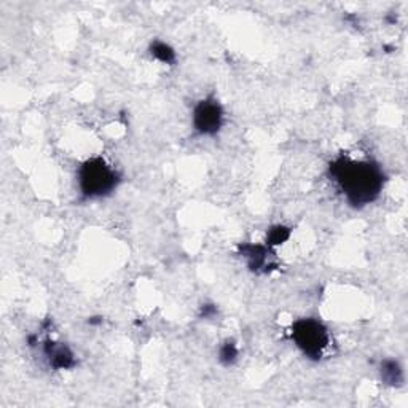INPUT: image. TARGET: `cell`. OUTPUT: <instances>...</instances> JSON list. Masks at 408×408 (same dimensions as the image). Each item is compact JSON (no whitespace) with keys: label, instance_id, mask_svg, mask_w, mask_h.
I'll use <instances>...</instances> for the list:
<instances>
[{"label":"cell","instance_id":"cell-12","mask_svg":"<svg viewBox=\"0 0 408 408\" xmlns=\"http://www.w3.org/2000/svg\"><path fill=\"white\" fill-rule=\"evenodd\" d=\"M88 322H89V324H101L102 319H101V317H92V319H89Z\"/></svg>","mask_w":408,"mask_h":408},{"label":"cell","instance_id":"cell-1","mask_svg":"<svg viewBox=\"0 0 408 408\" xmlns=\"http://www.w3.org/2000/svg\"><path fill=\"white\" fill-rule=\"evenodd\" d=\"M329 174L353 207H364L373 203L383 192L386 182L381 166L370 160L340 157L330 163Z\"/></svg>","mask_w":408,"mask_h":408},{"label":"cell","instance_id":"cell-2","mask_svg":"<svg viewBox=\"0 0 408 408\" xmlns=\"http://www.w3.org/2000/svg\"><path fill=\"white\" fill-rule=\"evenodd\" d=\"M79 189L85 199L109 197L120 185V174L102 157H93L83 161L77 172Z\"/></svg>","mask_w":408,"mask_h":408},{"label":"cell","instance_id":"cell-3","mask_svg":"<svg viewBox=\"0 0 408 408\" xmlns=\"http://www.w3.org/2000/svg\"><path fill=\"white\" fill-rule=\"evenodd\" d=\"M292 340L305 358L321 360L330 345V333L326 324L316 317H303L292 324Z\"/></svg>","mask_w":408,"mask_h":408},{"label":"cell","instance_id":"cell-10","mask_svg":"<svg viewBox=\"0 0 408 408\" xmlns=\"http://www.w3.org/2000/svg\"><path fill=\"white\" fill-rule=\"evenodd\" d=\"M290 228L286 225H275L267 231V246L268 248H275V246H281L290 238Z\"/></svg>","mask_w":408,"mask_h":408},{"label":"cell","instance_id":"cell-7","mask_svg":"<svg viewBox=\"0 0 408 408\" xmlns=\"http://www.w3.org/2000/svg\"><path fill=\"white\" fill-rule=\"evenodd\" d=\"M380 373H381V380H383L386 385L394 386V387H399L404 385V370L397 360L385 359L383 362H381Z\"/></svg>","mask_w":408,"mask_h":408},{"label":"cell","instance_id":"cell-9","mask_svg":"<svg viewBox=\"0 0 408 408\" xmlns=\"http://www.w3.org/2000/svg\"><path fill=\"white\" fill-rule=\"evenodd\" d=\"M238 354H239V349H238L235 341H233V340L224 341L222 345H220V348H219V360H220V364L225 365V367L233 365L238 360Z\"/></svg>","mask_w":408,"mask_h":408},{"label":"cell","instance_id":"cell-4","mask_svg":"<svg viewBox=\"0 0 408 408\" xmlns=\"http://www.w3.org/2000/svg\"><path fill=\"white\" fill-rule=\"evenodd\" d=\"M224 107L214 96L199 101L193 109L192 121L195 131L202 136H216L224 126Z\"/></svg>","mask_w":408,"mask_h":408},{"label":"cell","instance_id":"cell-8","mask_svg":"<svg viewBox=\"0 0 408 408\" xmlns=\"http://www.w3.org/2000/svg\"><path fill=\"white\" fill-rule=\"evenodd\" d=\"M150 55L163 64H174L177 60V55L171 45H167L161 40H155L150 43Z\"/></svg>","mask_w":408,"mask_h":408},{"label":"cell","instance_id":"cell-6","mask_svg":"<svg viewBox=\"0 0 408 408\" xmlns=\"http://www.w3.org/2000/svg\"><path fill=\"white\" fill-rule=\"evenodd\" d=\"M43 354L45 358H47L48 364L53 367L55 370H70V368L77 365V359L72 349L67 345H62V343L47 340L43 345Z\"/></svg>","mask_w":408,"mask_h":408},{"label":"cell","instance_id":"cell-11","mask_svg":"<svg viewBox=\"0 0 408 408\" xmlns=\"http://www.w3.org/2000/svg\"><path fill=\"white\" fill-rule=\"evenodd\" d=\"M214 314H217V308L214 305H203L202 308V316H204L206 319L207 317H212Z\"/></svg>","mask_w":408,"mask_h":408},{"label":"cell","instance_id":"cell-5","mask_svg":"<svg viewBox=\"0 0 408 408\" xmlns=\"http://www.w3.org/2000/svg\"><path fill=\"white\" fill-rule=\"evenodd\" d=\"M239 254L248 260L249 270L255 271V273H270L271 270L277 267L275 262H271L273 254H271L268 246L243 244L239 246Z\"/></svg>","mask_w":408,"mask_h":408}]
</instances>
